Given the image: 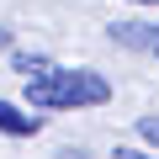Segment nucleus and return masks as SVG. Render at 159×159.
I'll return each mask as SVG.
<instances>
[{
  "instance_id": "nucleus-2",
  "label": "nucleus",
  "mask_w": 159,
  "mask_h": 159,
  "mask_svg": "<svg viewBox=\"0 0 159 159\" xmlns=\"http://www.w3.org/2000/svg\"><path fill=\"white\" fill-rule=\"evenodd\" d=\"M43 127V117H27L21 106H11V101H0V133H11V138H32Z\"/></svg>"
},
{
  "instance_id": "nucleus-5",
  "label": "nucleus",
  "mask_w": 159,
  "mask_h": 159,
  "mask_svg": "<svg viewBox=\"0 0 159 159\" xmlns=\"http://www.w3.org/2000/svg\"><path fill=\"white\" fill-rule=\"evenodd\" d=\"M138 6H159V0H138Z\"/></svg>"
},
{
  "instance_id": "nucleus-6",
  "label": "nucleus",
  "mask_w": 159,
  "mask_h": 159,
  "mask_svg": "<svg viewBox=\"0 0 159 159\" xmlns=\"http://www.w3.org/2000/svg\"><path fill=\"white\" fill-rule=\"evenodd\" d=\"M154 53H159V48H154Z\"/></svg>"
},
{
  "instance_id": "nucleus-3",
  "label": "nucleus",
  "mask_w": 159,
  "mask_h": 159,
  "mask_svg": "<svg viewBox=\"0 0 159 159\" xmlns=\"http://www.w3.org/2000/svg\"><path fill=\"white\" fill-rule=\"evenodd\" d=\"M138 133H143V143H154V148H159V111L138 117Z\"/></svg>"
},
{
  "instance_id": "nucleus-1",
  "label": "nucleus",
  "mask_w": 159,
  "mask_h": 159,
  "mask_svg": "<svg viewBox=\"0 0 159 159\" xmlns=\"http://www.w3.org/2000/svg\"><path fill=\"white\" fill-rule=\"evenodd\" d=\"M27 101L43 111H85V106H106L111 101V80L96 69H53L27 85Z\"/></svg>"
},
{
  "instance_id": "nucleus-4",
  "label": "nucleus",
  "mask_w": 159,
  "mask_h": 159,
  "mask_svg": "<svg viewBox=\"0 0 159 159\" xmlns=\"http://www.w3.org/2000/svg\"><path fill=\"white\" fill-rule=\"evenodd\" d=\"M111 159H148V154H138V148H117Z\"/></svg>"
}]
</instances>
